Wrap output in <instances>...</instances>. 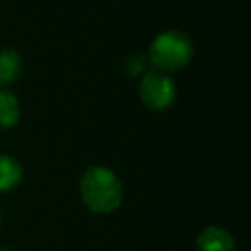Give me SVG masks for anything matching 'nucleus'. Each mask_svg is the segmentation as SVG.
<instances>
[{"instance_id":"nucleus-2","label":"nucleus","mask_w":251,"mask_h":251,"mask_svg":"<svg viewBox=\"0 0 251 251\" xmlns=\"http://www.w3.org/2000/svg\"><path fill=\"white\" fill-rule=\"evenodd\" d=\"M148 62L160 73H172L188 66L193 57V43L181 31H165L153 40L148 50Z\"/></svg>"},{"instance_id":"nucleus-4","label":"nucleus","mask_w":251,"mask_h":251,"mask_svg":"<svg viewBox=\"0 0 251 251\" xmlns=\"http://www.w3.org/2000/svg\"><path fill=\"white\" fill-rule=\"evenodd\" d=\"M200 251H236V243L226 229L219 226H210L198 236Z\"/></svg>"},{"instance_id":"nucleus-3","label":"nucleus","mask_w":251,"mask_h":251,"mask_svg":"<svg viewBox=\"0 0 251 251\" xmlns=\"http://www.w3.org/2000/svg\"><path fill=\"white\" fill-rule=\"evenodd\" d=\"M140 97L151 110H165L176 98V86L165 73L151 71L140 83Z\"/></svg>"},{"instance_id":"nucleus-10","label":"nucleus","mask_w":251,"mask_h":251,"mask_svg":"<svg viewBox=\"0 0 251 251\" xmlns=\"http://www.w3.org/2000/svg\"><path fill=\"white\" fill-rule=\"evenodd\" d=\"M0 220H2V213H0Z\"/></svg>"},{"instance_id":"nucleus-6","label":"nucleus","mask_w":251,"mask_h":251,"mask_svg":"<svg viewBox=\"0 0 251 251\" xmlns=\"http://www.w3.org/2000/svg\"><path fill=\"white\" fill-rule=\"evenodd\" d=\"M21 57L16 50H0V84H12L21 74Z\"/></svg>"},{"instance_id":"nucleus-1","label":"nucleus","mask_w":251,"mask_h":251,"mask_svg":"<svg viewBox=\"0 0 251 251\" xmlns=\"http://www.w3.org/2000/svg\"><path fill=\"white\" fill-rule=\"evenodd\" d=\"M81 198L95 213H110L117 210L124 198V189L119 177L107 167L95 165L81 177Z\"/></svg>"},{"instance_id":"nucleus-7","label":"nucleus","mask_w":251,"mask_h":251,"mask_svg":"<svg viewBox=\"0 0 251 251\" xmlns=\"http://www.w3.org/2000/svg\"><path fill=\"white\" fill-rule=\"evenodd\" d=\"M19 119V101L9 91H0V127H11Z\"/></svg>"},{"instance_id":"nucleus-8","label":"nucleus","mask_w":251,"mask_h":251,"mask_svg":"<svg viewBox=\"0 0 251 251\" xmlns=\"http://www.w3.org/2000/svg\"><path fill=\"white\" fill-rule=\"evenodd\" d=\"M148 64V57L141 55V53H134L129 59L126 60V71L131 74V76H138V74L145 73Z\"/></svg>"},{"instance_id":"nucleus-9","label":"nucleus","mask_w":251,"mask_h":251,"mask_svg":"<svg viewBox=\"0 0 251 251\" xmlns=\"http://www.w3.org/2000/svg\"><path fill=\"white\" fill-rule=\"evenodd\" d=\"M0 251H9L7 248H0Z\"/></svg>"},{"instance_id":"nucleus-5","label":"nucleus","mask_w":251,"mask_h":251,"mask_svg":"<svg viewBox=\"0 0 251 251\" xmlns=\"http://www.w3.org/2000/svg\"><path fill=\"white\" fill-rule=\"evenodd\" d=\"M23 177V169L16 158L9 155H0V193H7L19 184Z\"/></svg>"}]
</instances>
